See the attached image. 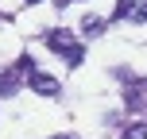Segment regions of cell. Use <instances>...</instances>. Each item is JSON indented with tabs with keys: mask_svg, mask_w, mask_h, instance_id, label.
I'll use <instances>...</instances> for the list:
<instances>
[{
	"mask_svg": "<svg viewBox=\"0 0 147 139\" xmlns=\"http://www.w3.org/2000/svg\"><path fill=\"white\" fill-rule=\"evenodd\" d=\"M43 43L51 46L54 54H62L66 66H81V62H85V46H81V39L74 35V31H66V27H51V31L43 35Z\"/></svg>",
	"mask_w": 147,
	"mask_h": 139,
	"instance_id": "cell-1",
	"label": "cell"
},
{
	"mask_svg": "<svg viewBox=\"0 0 147 139\" xmlns=\"http://www.w3.org/2000/svg\"><path fill=\"white\" fill-rule=\"evenodd\" d=\"M23 4H27V8H35V4H43V0H23Z\"/></svg>",
	"mask_w": 147,
	"mask_h": 139,
	"instance_id": "cell-10",
	"label": "cell"
},
{
	"mask_svg": "<svg viewBox=\"0 0 147 139\" xmlns=\"http://www.w3.org/2000/svg\"><path fill=\"white\" fill-rule=\"evenodd\" d=\"M132 19H136V23H147V0H143V4L132 12Z\"/></svg>",
	"mask_w": 147,
	"mask_h": 139,
	"instance_id": "cell-9",
	"label": "cell"
},
{
	"mask_svg": "<svg viewBox=\"0 0 147 139\" xmlns=\"http://www.w3.org/2000/svg\"><path fill=\"white\" fill-rule=\"evenodd\" d=\"M12 66H16V73H23V81H27V73L35 70V58H31V54H20V58H16Z\"/></svg>",
	"mask_w": 147,
	"mask_h": 139,
	"instance_id": "cell-6",
	"label": "cell"
},
{
	"mask_svg": "<svg viewBox=\"0 0 147 139\" xmlns=\"http://www.w3.org/2000/svg\"><path fill=\"white\" fill-rule=\"evenodd\" d=\"M27 89L31 93H39V97H58V77H51V73H43V70H31L27 73Z\"/></svg>",
	"mask_w": 147,
	"mask_h": 139,
	"instance_id": "cell-2",
	"label": "cell"
},
{
	"mask_svg": "<svg viewBox=\"0 0 147 139\" xmlns=\"http://www.w3.org/2000/svg\"><path fill=\"white\" fill-rule=\"evenodd\" d=\"M124 104H128V112H143L147 108V81H128V89H124Z\"/></svg>",
	"mask_w": 147,
	"mask_h": 139,
	"instance_id": "cell-3",
	"label": "cell"
},
{
	"mask_svg": "<svg viewBox=\"0 0 147 139\" xmlns=\"http://www.w3.org/2000/svg\"><path fill=\"white\" fill-rule=\"evenodd\" d=\"M20 81H23V73H16V66L0 70V97H16L20 93Z\"/></svg>",
	"mask_w": 147,
	"mask_h": 139,
	"instance_id": "cell-4",
	"label": "cell"
},
{
	"mask_svg": "<svg viewBox=\"0 0 147 139\" xmlns=\"http://www.w3.org/2000/svg\"><path fill=\"white\" fill-rule=\"evenodd\" d=\"M58 139H70V135H58Z\"/></svg>",
	"mask_w": 147,
	"mask_h": 139,
	"instance_id": "cell-11",
	"label": "cell"
},
{
	"mask_svg": "<svg viewBox=\"0 0 147 139\" xmlns=\"http://www.w3.org/2000/svg\"><path fill=\"white\" fill-rule=\"evenodd\" d=\"M81 31H85V35H101L105 19H101V15H85V19H81Z\"/></svg>",
	"mask_w": 147,
	"mask_h": 139,
	"instance_id": "cell-5",
	"label": "cell"
},
{
	"mask_svg": "<svg viewBox=\"0 0 147 139\" xmlns=\"http://www.w3.org/2000/svg\"><path fill=\"white\" fill-rule=\"evenodd\" d=\"M136 12V0H116V8H112V19H124V15Z\"/></svg>",
	"mask_w": 147,
	"mask_h": 139,
	"instance_id": "cell-7",
	"label": "cell"
},
{
	"mask_svg": "<svg viewBox=\"0 0 147 139\" xmlns=\"http://www.w3.org/2000/svg\"><path fill=\"white\" fill-rule=\"evenodd\" d=\"M124 139H147V124H132L124 132Z\"/></svg>",
	"mask_w": 147,
	"mask_h": 139,
	"instance_id": "cell-8",
	"label": "cell"
}]
</instances>
